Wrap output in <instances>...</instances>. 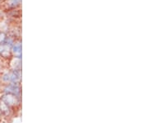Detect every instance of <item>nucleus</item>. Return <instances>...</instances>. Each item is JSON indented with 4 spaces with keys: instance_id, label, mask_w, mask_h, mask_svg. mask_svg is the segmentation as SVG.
I'll use <instances>...</instances> for the list:
<instances>
[{
    "instance_id": "obj_5",
    "label": "nucleus",
    "mask_w": 148,
    "mask_h": 123,
    "mask_svg": "<svg viewBox=\"0 0 148 123\" xmlns=\"http://www.w3.org/2000/svg\"><path fill=\"white\" fill-rule=\"evenodd\" d=\"M12 52L15 55L16 58H21V45L20 43H16L12 47Z\"/></svg>"
},
{
    "instance_id": "obj_1",
    "label": "nucleus",
    "mask_w": 148,
    "mask_h": 123,
    "mask_svg": "<svg viewBox=\"0 0 148 123\" xmlns=\"http://www.w3.org/2000/svg\"><path fill=\"white\" fill-rule=\"evenodd\" d=\"M0 101L9 107H16L20 104L19 97L11 93H4L3 95H2V97H0Z\"/></svg>"
},
{
    "instance_id": "obj_4",
    "label": "nucleus",
    "mask_w": 148,
    "mask_h": 123,
    "mask_svg": "<svg viewBox=\"0 0 148 123\" xmlns=\"http://www.w3.org/2000/svg\"><path fill=\"white\" fill-rule=\"evenodd\" d=\"M4 92H5V93H11V94L19 96L21 90H20V87L17 84V83H12V84H8L4 88Z\"/></svg>"
},
{
    "instance_id": "obj_2",
    "label": "nucleus",
    "mask_w": 148,
    "mask_h": 123,
    "mask_svg": "<svg viewBox=\"0 0 148 123\" xmlns=\"http://www.w3.org/2000/svg\"><path fill=\"white\" fill-rule=\"evenodd\" d=\"M21 70H13L3 75V79L7 83H18L21 79Z\"/></svg>"
},
{
    "instance_id": "obj_6",
    "label": "nucleus",
    "mask_w": 148,
    "mask_h": 123,
    "mask_svg": "<svg viewBox=\"0 0 148 123\" xmlns=\"http://www.w3.org/2000/svg\"><path fill=\"white\" fill-rule=\"evenodd\" d=\"M6 39H7V37H6L5 34H4L3 32H0V44L3 42V41H5Z\"/></svg>"
},
{
    "instance_id": "obj_3",
    "label": "nucleus",
    "mask_w": 148,
    "mask_h": 123,
    "mask_svg": "<svg viewBox=\"0 0 148 123\" xmlns=\"http://www.w3.org/2000/svg\"><path fill=\"white\" fill-rule=\"evenodd\" d=\"M12 45L10 42H8V40L6 39L3 42L0 44V56L3 58L10 57L12 54Z\"/></svg>"
}]
</instances>
